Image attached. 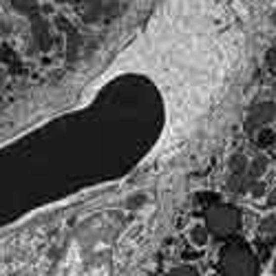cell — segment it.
Masks as SVG:
<instances>
[{"label":"cell","instance_id":"6da1fadb","mask_svg":"<svg viewBox=\"0 0 276 276\" xmlns=\"http://www.w3.org/2000/svg\"><path fill=\"white\" fill-rule=\"evenodd\" d=\"M247 22L239 0H166L91 91L126 73L150 80L164 102V131L148 161H168L230 97L247 58Z\"/></svg>","mask_w":276,"mask_h":276}]
</instances>
